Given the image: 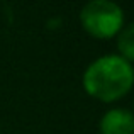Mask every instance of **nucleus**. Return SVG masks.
<instances>
[{
  "label": "nucleus",
  "instance_id": "1",
  "mask_svg": "<svg viewBox=\"0 0 134 134\" xmlns=\"http://www.w3.org/2000/svg\"><path fill=\"white\" fill-rule=\"evenodd\" d=\"M131 63L122 56H104L93 61L83 75L87 93L102 102H114L124 97L132 87Z\"/></svg>",
  "mask_w": 134,
  "mask_h": 134
},
{
  "label": "nucleus",
  "instance_id": "2",
  "mask_svg": "<svg viewBox=\"0 0 134 134\" xmlns=\"http://www.w3.org/2000/svg\"><path fill=\"white\" fill-rule=\"evenodd\" d=\"M80 20L90 36L109 39L122 31L124 12L112 0H90L82 9Z\"/></svg>",
  "mask_w": 134,
  "mask_h": 134
},
{
  "label": "nucleus",
  "instance_id": "3",
  "mask_svg": "<svg viewBox=\"0 0 134 134\" xmlns=\"http://www.w3.org/2000/svg\"><path fill=\"white\" fill-rule=\"evenodd\" d=\"M102 134H132L134 117L126 109H112L100 121Z\"/></svg>",
  "mask_w": 134,
  "mask_h": 134
},
{
  "label": "nucleus",
  "instance_id": "4",
  "mask_svg": "<svg viewBox=\"0 0 134 134\" xmlns=\"http://www.w3.org/2000/svg\"><path fill=\"white\" fill-rule=\"evenodd\" d=\"M117 48L122 53V58L131 61L134 58V36H132V26H127L124 31L119 32Z\"/></svg>",
  "mask_w": 134,
  "mask_h": 134
}]
</instances>
